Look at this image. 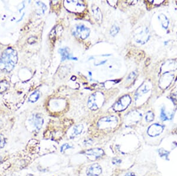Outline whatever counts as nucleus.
<instances>
[{
  "label": "nucleus",
  "mask_w": 177,
  "mask_h": 176,
  "mask_svg": "<svg viewBox=\"0 0 177 176\" xmlns=\"http://www.w3.org/2000/svg\"><path fill=\"white\" fill-rule=\"evenodd\" d=\"M76 31L78 36L81 39L87 38L90 34V29L83 24L77 26Z\"/></svg>",
  "instance_id": "9d476101"
},
{
  "label": "nucleus",
  "mask_w": 177,
  "mask_h": 176,
  "mask_svg": "<svg viewBox=\"0 0 177 176\" xmlns=\"http://www.w3.org/2000/svg\"><path fill=\"white\" fill-rule=\"evenodd\" d=\"M92 13L93 14V17L95 20L99 24L102 23V14L99 7L96 6H93L92 7Z\"/></svg>",
  "instance_id": "4468645a"
},
{
  "label": "nucleus",
  "mask_w": 177,
  "mask_h": 176,
  "mask_svg": "<svg viewBox=\"0 0 177 176\" xmlns=\"http://www.w3.org/2000/svg\"><path fill=\"white\" fill-rule=\"evenodd\" d=\"M84 154L87 155L94 157L95 158H99L102 157L104 154V151L100 148H95L90 150H87L84 152Z\"/></svg>",
  "instance_id": "9b49d317"
},
{
  "label": "nucleus",
  "mask_w": 177,
  "mask_h": 176,
  "mask_svg": "<svg viewBox=\"0 0 177 176\" xmlns=\"http://www.w3.org/2000/svg\"><path fill=\"white\" fill-rule=\"evenodd\" d=\"M18 61L17 52L13 48L6 49L0 58V69L7 72L11 71Z\"/></svg>",
  "instance_id": "f257e3e1"
},
{
  "label": "nucleus",
  "mask_w": 177,
  "mask_h": 176,
  "mask_svg": "<svg viewBox=\"0 0 177 176\" xmlns=\"http://www.w3.org/2000/svg\"><path fill=\"white\" fill-rule=\"evenodd\" d=\"M59 54L62 56V60L65 61L67 59L70 60H77V58L73 57L70 53L68 48H61L59 50Z\"/></svg>",
  "instance_id": "ddd939ff"
},
{
  "label": "nucleus",
  "mask_w": 177,
  "mask_h": 176,
  "mask_svg": "<svg viewBox=\"0 0 177 176\" xmlns=\"http://www.w3.org/2000/svg\"><path fill=\"white\" fill-rule=\"evenodd\" d=\"M119 27L117 26L116 25H113V26L112 27L111 29H110V34H111L112 36H116V35L118 34V33L119 32Z\"/></svg>",
  "instance_id": "412c9836"
},
{
  "label": "nucleus",
  "mask_w": 177,
  "mask_h": 176,
  "mask_svg": "<svg viewBox=\"0 0 177 176\" xmlns=\"http://www.w3.org/2000/svg\"><path fill=\"white\" fill-rule=\"evenodd\" d=\"M162 151L163 152H161L160 150H159V154L160 155L161 157H163L164 156L165 157H167L168 154H169V152L168 151H166L165 150H164V149H162Z\"/></svg>",
  "instance_id": "b1692460"
},
{
  "label": "nucleus",
  "mask_w": 177,
  "mask_h": 176,
  "mask_svg": "<svg viewBox=\"0 0 177 176\" xmlns=\"http://www.w3.org/2000/svg\"><path fill=\"white\" fill-rule=\"evenodd\" d=\"M64 7L70 11L80 13L84 10V4L82 1H66Z\"/></svg>",
  "instance_id": "20e7f679"
},
{
  "label": "nucleus",
  "mask_w": 177,
  "mask_h": 176,
  "mask_svg": "<svg viewBox=\"0 0 177 176\" xmlns=\"http://www.w3.org/2000/svg\"><path fill=\"white\" fill-rule=\"evenodd\" d=\"M154 113L151 112V111H149L146 116H145V120L147 122H152L154 120Z\"/></svg>",
  "instance_id": "aec40b11"
},
{
  "label": "nucleus",
  "mask_w": 177,
  "mask_h": 176,
  "mask_svg": "<svg viewBox=\"0 0 177 176\" xmlns=\"http://www.w3.org/2000/svg\"><path fill=\"white\" fill-rule=\"evenodd\" d=\"M158 19L161 23L162 27L165 29H167L168 27V26H169V23L167 17L166 16H165L164 14H162L158 16Z\"/></svg>",
  "instance_id": "2eb2a0df"
},
{
  "label": "nucleus",
  "mask_w": 177,
  "mask_h": 176,
  "mask_svg": "<svg viewBox=\"0 0 177 176\" xmlns=\"http://www.w3.org/2000/svg\"><path fill=\"white\" fill-rule=\"evenodd\" d=\"M160 118L162 121H166V120H169V118L168 116V115L165 113V107H163L161 109V113H160Z\"/></svg>",
  "instance_id": "6ab92c4d"
},
{
  "label": "nucleus",
  "mask_w": 177,
  "mask_h": 176,
  "mask_svg": "<svg viewBox=\"0 0 177 176\" xmlns=\"http://www.w3.org/2000/svg\"><path fill=\"white\" fill-rule=\"evenodd\" d=\"M6 144V140L3 134H0V149L3 148Z\"/></svg>",
  "instance_id": "5701e85b"
},
{
  "label": "nucleus",
  "mask_w": 177,
  "mask_h": 176,
  "mask_svg": "<svg viewBox=\"0 0 177 176\" xmlns=\"http://www.w3.org/2000/svg\"><path fill=\"white\" fill-rule=\"evenodd\" d=\"M131 98L129 95H125L121 97L113 106V110L118 112L125 110L130 104Z\"/></svg>",
  "instance_id": "39448f33"
},
{
  "label": "nucleus",
  "mask_w": 177,
  "mask_h": 176,
  "mask_svg": "<svg viewBox=\"0 0 177 176\" xmlns=\"http://www.w3.org/2000/svg\"><path fill=\"white\" fill-rule=\"evenodd\" d=\"M99 93H95L92 94L88 99L87 106L91 110H96L99 108V106L103 101H98V99L100 97Z\"/></svg>",
  "instance_id": "423d86ee"
},
{
  "label": "nucleus",
  "mask_w": 177,
  "mask_h": 176,
  "mask_svg": "<svg viewBox=\"0 0 177 176\" xmlns=\"http://www.w3.org/2000/svg\"><path fill=\"white\" fill-rule=\"evenodd\" d=\"M73 147L72 146V145H70V144H67V143H66V144H63L62 147H61V148H60V152H62V153H64L65 151H66L67 150H70V149H72V148H73Z\"/></svg>",
  "instance_id": "4be33fe9"
},
{
  "label": "nucleus",
  "mask_w": 177,
  "mask_h": 176,
  "mask_svg": "<svg viewBox=\"0 0 177 176\" xmlns=\"http://www.w3.org/2000/svg\"><path fill=\"white\" fill-rule=\"evenodd\" d=\"M36 4L37 5V7H38V9L37 10V13L38 15L43 14L44 13H45L46 9H47V7L46 6L45 4L41 1L36 2Z\"/></svg>",
  "instance_id": "dca6fc26"
},
{
  "label": "nucleus",
  "mask_w": 177,
  "mask_h": 176,
  "mask_svg": "<svg viewBox=\"0 0 177 176\" xmlns=\"http://www.w3.org/2000/svg\"><path fill=\"white\" fill-rule=\"evenodd\" d=\"M134 39L135 41L140 44L145 43L149 39L150 35L147 27H139L134 33Z\"/></svg>",
  "instance_id": "7ed1b4c3"
},
{
  "label": "nucleus",
  "mask_w": 177,
  "mask_h": 176,
  "mask_svg": "<svg viewBox=\"0 0 177 176\" xmlns=\"http://www.w3.org/2000/svg\"><path fill=\"white\" fill-rule=\"evenodd\" d=\"M164 130V126L158 124L154 123L151 124L148 129L147 133L148 134L152 137H156L160 135Z\"/></svg>",
  "instance_id": "1a4fd4ad"
},
{
  "label": "nucleus",
  "mask_w": 177,
  "mask_h": 176,
  "mask_svg": "<svg viewBox=\"0 0 177 176\" xmlns=\"http://www.w3.org/2000/svg\"><path fill=\"white\" fill-rule=\"evenodd\" d=\"M120 162H121V160L118 158H114L113 160V163L114 164H120Z\"/></svg>",
  "instance_id": "393cba45"
},
{
  "label": "nucleus",
  "mask_w": 177,
  "mask_h": 176,
  "mask_svg": "<svg viewBox=\"0 0 177 176\" xmlns=\"http://www.w3.org/2000/svg\"><path fill=\"white\" fill-rule=\"evenodd\" d=\"M102 172V168L101 166L98 164L95 163L88 167L86 170V174L87 176H99Z\"/></svg>",
  "instance_id": "6e6552de"
},
{
  "label": "nucleus",
  "mask_w": 177,
  "mask_h": 176,
  "mask_svg": "<svg viewBox=\"0 0 177 176\" xmlns=\"http://www.w3.org/2000/svg\"><path fill=\"white\" fill-rule=\"evenodd\" d=\"M29 122L30 124H31L36 130H39L42 126L44 120L41 116H40V114H33L30 118Z\"/></svg>",
  "instance_id": "0eeeda50"
},
{
  "label": "nucleus",
  "mask_w": 177,
  "mask_h": 176,
  "mask_svg": "<svg viewBox=\"0 0 177 176\" xmlns=\"http://www.w3.org/2000/svg\"><path fill=\"white\" fill-rule=\"evenodd\" d=\"M9 83L7 81H2L0 82V93L6 92L9 88Z\"/></svg>",
  "instance_id": "a211bd4d"
},
{
  "label": "nucleus",
  "mask_w": 177,
  "mask_h": 176,
  "mask_svg": "<svg viewBox=\"0 0 177 176\" xmlns=\"http://www.w3.org/2000/svg\"><path fill=\"white\" fill-rule=\"evenodd\" d=\"M118 120L116 116H109L100 119L98 122V126L101 129L106 130L115 127L118 124Z\"/></svg>",
  "instance_id": "f03ea898"
},
{
  "label": "nucleus",
  "mask_w": 177,
  "mask_h": 176,
  "mask_svg": "<svg viewBox=\"0 0 177 176\" xmlns=\"http://www.w3.org/2000/svg\"><path fill=\"white\" fill-rule=\"evenodd\" d=\"M124 176H137V175L133 172H128L126 174H125Z\"/></svg>",
  "instance_id": "a878e982"
},
{
  "label": "nucleus",
  "mask_w": 177,
  "mask_h": 176,
  "mask_svg": "<svg viewBox=\"0 0 177 176\" xmlns=\"http://www.w3.org/2000/svg\"><path fill=\"white\" fill-rule=\"evenodd\" d=\"M40 92L38 91H35V92H33L30 96L28 100H29V102H30L31 103H34L38 100V99L40 98Z\"/></svg>",
  "instance_id": "f3484780"
},
{
  "label": "nucleus",
  "mask_w": 177,
  "mask_h": 176,
  "mask_svg": "<svg viewBox=\"0 0 177 176\" xmlns=\"http://www.w3.org/2000/svg\"><path fill=\"white\" fill-rule=\"evenodd\" d=\"M83 129H84V126L82 124H78L74 126L71 132L70 138L71 139H73L80 135L83 131Z\"/></svg>",
  "instance_id": "f8f14e48"
}]
</instances>
